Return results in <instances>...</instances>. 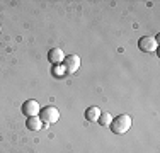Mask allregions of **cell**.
<instances>
[{
	"mask_svg": "<svg viewBox=\"0 0 160 153\" xmlns=\"http://www.w3.org/2000/svg\"><path fill=\"white\" fill-rule=\"evenodd\" d=\"M0 31H2V26H0Z\"/></svg>",
	"mask_w": 160,
	"mask_h": 153,
	"instance_id": "obj_11",
	"label": "cell"
},
{
	"mask_svg": "<svg viewBox=\"0 0 160 153\" xmlns=\"http://www.w3.org/2000/svg\"><path fill=\"white\" fill-rule=\"evenodd\" d=\"M99 122H101V126H104V128H109L112 122V116L109 112H101V116H99Z\"/></svg>",
	"mask_w": 160,
	"mask_h": 153,
	"instance_id": "obj_9",
	"label": "cell"
},
{
	"mask_svg": "<svg viewBox=\"0 0 160 153\" xmlns=\"http://www.w3.org/2000/svg\"><path fill=\"white\" fill-rule=\"evenodd\" d=\"M26 126H28V129H31V131H39V129L44 126V122L41 121V117L32 116V117H28V121H26Z\"/></svg>",
	"mask_w": 160,
	"mask_h": 153,
	"instance_id": "obj_7",
	"label": "cell"
},
{
	"mask_svg": "<svg viewBox=\"0 0 160 153\" xmlns=\"http://www.w3.org/2000/svg\"><path fill=\"white\" fill-rule=\"evenodd\" d=\"M131 117L128 116V114H119V116H116L111 122V131L114 135H124V133L129 131V128H131Z\"/></svg>",
	"mask_w": 160,
	"mask_h": 153,
	"instance_id": "obj_1",
	"label": "cell"
},
{
	"mask_svg": "<svg viewBox=\"0 0 160 153\" xmlns=\"http://www.w3.org/2000/svg\"><path fill=\"white\" fill-rule=\"evenodd\" d=\"M41 111L39 107V102L34 101V99H29V101H26L24 104H22V114L28 117H32V116H38Z\"/></svg>",
	"mask_w": 160,
	"mask_h": 153,
	"instance_id": "obj_5",
	"label": "cell"
},
{
	"mask_svg": "<svg viewBox=\"0 0 160 153\" xmlns=\"http://www.w3.org/2000/svg\"><path fill=\"white\" fill-rule=\"evenodd\" d=\"M99 116H101V109L96 106H92V107H89V109L85 111V119L87 121H90V122H96L99 119Z\"/></svg>",
	"mask_w": 160,
	"mask_h": 153,
	"instance_id": "obj_8",
	"label": "cell"
},
{
	"mask_svg": "<svg viewBox=\"0 0 160 153\" xmlns=\"http://www.w3.org/2000/svg\"><path fill=\"white\" fill-rule=\"evenodd\" d=\"M48 60L51 61L53 65H60V63H63V60H65V53H63V49H62V48H53V49H49V53H48Z\"/></svg>",
	"mask_w": 160,
	"mask_h": 153,
	"instance_id": "obj_6",
	"label": "cell"
},
{
	"mask_svg": "<svg viewBox=\"0 0 160 153\" xmlns=\"http://www.w3.org/2000/svg\"><path fill=\"white\" fill-rule=\"evenodd\" d=\"M138 48L142 49L143 53H153V51H157L158 43H157V39L152 37V36H143V37H140V41H138Z\"/></svg>",
	"mask_w": 160,
	"mask_h": 153,
	"instance_id": "obj_3",
	"label": "cell"
},
{
	"mask_svg": "<svg viewBox=\"0 0 160 153\" xmlns=\"http://www.w3.org/2000/svg\"><path fill=\"white\" fill-rule=\"evenodd\" d=\"M53 73H56L58 76H63V73H65V67H62V65H55V67H53Z\"/></svg>",
	"mask_w": 160,
	"mask_h": 153,
	"instance_id": "obj_10",
	"label": "cell"
},
{
	"mask_svg": "<svg viewBox=\"0 0 160 153\" xmlns=\"http://www.w3.org/2000/svg\"><path fill=\"white\" fill-rule=\"evenodd\" d=\"M39 114H41V121H43L44 124H55V122L60 119V111L56 109L55 106L43 107V109L39 111Z\"/></svg>",
	"mask_w": 160,
	"mask_h": 153,
	"instance_id": "obj_2",
	"label": "cell"
},
{
	"mask_svg": "<svg viewBox=\"0 0 160 153\" xmlns=\"http://www.w3.org/2000/svg\"><path fill=\"white\" fill-rule=\"evenodd\" d=\"M80 65H82V61H80V58L77 55H68V56H65V60H63L65 72H68V73H77Z\"/></svg>",
	"mask_w": 160,
	"mask_h": 153,
	"instance_id": "obj_4",
	"label": "cell"
}]
</instances>
